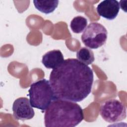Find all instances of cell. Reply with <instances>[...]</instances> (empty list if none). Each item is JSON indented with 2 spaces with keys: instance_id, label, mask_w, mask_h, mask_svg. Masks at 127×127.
Returning <instances> with one entry per match:
<instances>
[{
  "instance_id": "1",
  "label": "cell",
  "mask_w": 127,
  "mask_h": 127,
  "mask_svg": "<svg viewBox=\"0 0 127 127\" xmlns=\"http://www.w3.org/2000/svg\"><path fill=\"white\" fill-rule=\"evenodd\" d=\"M93 72L74 58L67 59L50 73L49 82L56 99L78 102L91 92Z\"/></svg>"
},
{
  "instance_id": "2",
  "label": "cell",
  "mask_w": 127,
  "mask_h": 127,
  "mask_svg": "<svg viewBox=\"0 0 127 127\" xmlns=\"http://www.w3.org/2000/svg\"><path fill=\"white\" fill-rule=\"evenodd\" d=\"M84 119L81 107L74 102L54 99L45 110L46 127H74Z\"/></svg>"
},
{
  "instance_id": "3",
  "label": "cell",
  "mask_w": 127,
  "mask_h": 127,
  "mask_svg": "<svg viewBox=\"0 0 127 127\" xmlns=\"http://www.w3.org/2000/svg\"><path fill=\"white\" fill-rule=\"evenodd\" d=\"M28 92L32 107L43 111L55 99L50 82L45 78L32 83Z\"/></svg>"
},
{
  "instance_id": "4",
  "label": "cell",
  "mask_w": 127,
  "mask_h": 127,
  "mask_svg": "<svg viewBox=\"0 0 127 127\" xmlns=\"http://www.w3.org/2000/svg\"><path fill=\"white\" fill-rule=\"evenodd\" d=\"M108 32L106 28L98 22L90 23L81 35V40L87 47L96 49L106 42Z\"/></svg>"
},
{
  "instance_id": "5",
  "label": "cell",
  "mask_w": 127,
  "mask_h": 127,
  "mask_svg": "<svg viewBox=\"0 0 127 127\" xmlns=\"http://www.w3.org/2000/svg\"><path fill=\"white\" fill-rule=\"evenodd\" d=\"M100 114L106 122H117L126 119L127 117L126 107L118 100L109 99L101 105Z\"/></svg>"
},
{
  "instance_id": "6",
  "label": "cell",
  "mask_w": 127,
  "mask_h": 127,
  "mask_svg": "<svg viewBox=\"0 0 127 127\" xmlns=\"http://www.w3.org/2000/svg\"><path fill=\"white\" fill-rule=\"evenodd\" d=\"M13 116L17 120L25 121L32 119L35 112L31 105L30 100L26 97L16 99L12 105Z\"/></svg>"
},
{
  "instance_id": "7",
  "label": "cell",
  "mask_w": 127,
  "mask_h": 127,
  "mask_svg": "<svg viewBox=\"0 0 127 127\" xmlns=\"http://www.w3.org/2000/svg\"><path fill=\"white\" fill-rule=\"evenodd\" d=\"M119 2L116 0H105L97 6V12L99 16L108 20H113L120 11Z\"/></svg>"
},
{
  "instance_id": "8",
  "label": "cell",
  "mask_w": 127,
  "mask_h": 127,
  "mask_svg": "<svg viewBox=\"0 0 127 127\" xmlns=\"http://www.w3.org/2000/svg\"><path fill=\"white\" fill-rule=\"evenodd\" d=\"M64 61V56L59 50H53L45 54L42 57V63L47 68L54 69Z\"/></svg>"
},
{
  "instance_id": "9",
  "label": "cell",
  "mask_w": 127,
  "mask_h": 127,
  "mask_svg": "<svg viewBox=\"0 0 127 127\" xmlns=\"http://www.w3.org/2000/svg\"><path fill=\"white\" fill-rule=\"evenodd\" d=\"M35 8L40 12L45 14L53 12L58 7L59 0H33Z\"/></svg>"
},
{
  "instance_id": "10",
  "label": "cell",
  "mask_w": 127,
  "mask_h": 127,
  "mask_svg": "<svg viewBox=\"0 0 127 127\" xmlns=\"http://www.w3.org/2000/svg\"><path fill=\"white\" fill-rule=\"evenodd\" d=\"M76 58L79 61L87 65L92 64L95 60L93 51L86 47H82L77 52Z\"/></svg>"
},
{
  "instance_id": "11",
  "label": "cell",
  "mask_w": 127,
  "mask_h": 127,
  "mask_svg": "<svg viewBox=\"0 0 127 127\" xmlns=\"http://www.w3.org/2000/svg\"><path fill=\"white\" fill-rule=\"evenodd\" d=\"M87 25V20L81 16L74 17L70 22V27L71 30L75 33L82 32Z\"/></svg>"
}]
</instances>
